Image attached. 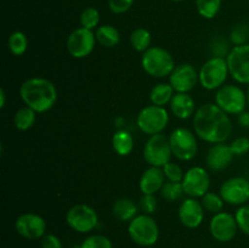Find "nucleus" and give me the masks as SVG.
I'll return each instance as SVG.
<instances>
[{
  "mask_svg": "<svg viewBox=\"0 0 249 248\" xmlns=\"http://www.w3.org/2000/svg\"><path fill=\"white\" fill-rule=\"evenodd\" d=\"M246 94H247V100H248V105H249V85H248V89H247V92H246Z\"/></svg>",
  "mask_w": 249,
  "mask_h": 248,
  "instance_id": "37998d69",
  "label": "nucleus"
},
{
  "mask_svg": "<svg viewBox=\"0 0 249 248\" xmlns=\"http://www.w3.org/2000/svg\"><path fill=\"white\" fill-rule=\"evenodd\" d=\"M172 155L169 138L162 133L151 135L143 148V158L151 167L163 168L170 162Z\"/></svg>",
  "mask_w": 249,
  "mask_h": 248,
  "instance_id": "423d86ee",
  "label": "nucleus"
},
{
  "mask_svg": "<svg viewBox=\"0 0 249 248\" xmlns=\"http://www.w3.org/2000/svg\"><path fill=\"white\" fill-rule=\"evenodd\" d=\"M15 229L27 240H39L46 233V223L38 214L24 213L16 219Z\"/></svg>",
  "mask_w": 249,
  "mask_h": 248,
  "instance_id": "dca6fc26",
  "label": "nucleus"
},
{
  "mask_svg": "<svg viewBox=\"0 0 249 248\" xmlns=\"http://www.w3.org/2000/svg\"><path fill=\"white\" fill-rule=\"evenodd\" d=\"M229 73L228 61L223 57H213L202 66L199 83L207 90L219 89L224 85Z\"/></svg>",
  "mask_w": 249,
  "mask_h": 248,
  "instance_id": "0eeeda50",
  "label": "nucleus"
},
{
  "mask_svg": "<svg viewBox=\"0 0 249 248\" xmlns=\"http://www.w3.org/2000/svg\"><path fill=\"white\" fill-rule=\"evenodd\" d=\"M238 123L245 128H249V112L243 111L242 113L238 114Z\"/></svg>",
  "mask_w": 249,
  "mask_h": 248,
  "instance_id": "a19ab883",
  "label": "nucleus"
},
{
  "mask_svg": "<svg viewBox=\"0 0 249 248\" xmlns=\"http://www.w3.org/2000/svg\"><path fill=\"white\" fill-rule=\"evenodd\" d=\"M220 196L232 206H243L249 199V181L245 177H231L220 187Z\"/></svg>",
  "mask_w": 249,
  "mask_h": 248,
  "instance_id": "2eb2a0df",
  "label": "nucleus"
},
{
  "mask_svg": "<svg viewBox=\"0 0 249 248\" xmlns=\"http://www.w3.org/2000/svg\"><path fill=\"white\" fill-rule=\"evenodd\" d=\"M173 1H182V0H173Z\"/></svg>",
  "mask_w": 249,
  "mask_h": 248,
  "instance_id": "c03bdc74",
  "label": "nucleus"
},
{
  "mask_svg": "<svg viewBox=\"0 0 249 248\" xmlns=\"http://www.w3.org/2000/svg\"><path fill=\"white\" fill-rule=\"evenodd\" d=\"M238 230L236 218L226 212H219L214 214L209 224V231L212 236L219 242H229L233 240Z\"/></svg>",
  "mask_w": 249,
  "mask_h": 248,
  "instance_id": "4468645a",
  "label": "nucleus"
},
{
  "mask_svg": "<svg viewBox=\"0 0 249 248\" xmlns=\"http://www.w3.org/2000/svg\"><path fill=\"white\" fill-rule=\"evenodd\" d=\"M9 49L15 56H21L26 53L27 46H28V39H27L26 34L22 32H14L10 35L9 41Z\"/></svg>",
  "mask_w": 249,
  "mask_h": 248,
  "instance_id": "c85d7f7f",
  "label": "nucleus"
},
{
  "mask_svg": "<svg viewBox=\"0 0 249 248\" xmlns=\"http://www.w3.org/2000/svg\"><path fill=\"white\" fill-rule=\"evenodd\" d=\"M233 157L235 155H233L230 145L214 143L207 153V165L209 169L214 170V172L224 170L231 164Z\"/></svg>",
  "mask_w": 249,
  "mask_h": 248,
  "instance_id": "6ab92c4d",
  "label": "nucleus"
},
{
  "mask_svg": "<svg viewBox=\"0 0 249 248\" xmlns=\"http://www.w3.org/2000/svg\"><path fill=\"white\" fill-rule=\"evenodd\" d=\"M96 43V35L87 28H77L67 39V50L75 58H84L91 53Z\"/></svg>",
  "mask_w": 249,
  "mask_h": 248,
  "instance_id": "f8f14e48",
  "label": "nucleus"
},
{
  "mask_svg": "<svg viewBox=\"0 0 249 248\" xmlns=\"http://www.w3.org/2000/svg\"><path fill=\"white\" fill-rule=\"evenodd\" d=\"M194 128L202 140L211 143H223L230 138L232 124L228 113L218 105L206 104L195 112Z\"/></svg>",
  "mask_w": 249,
  "mask_h": 248,
  "instance_id": "f257e3e1",
  "label": "nucleus"
},
{
  "mask_svg": "<svg viewBox=\"0 0 249 248\" xmlns=\"http://www.w3.org/2000/svg\"><path fill=\"white\" fill-rule=\"evenodd\" d=\"M226 61L231 77L237 83L249 85V44L235 46Z\"/></svg>",
  "mask_w": 249,
  "mask_h": 248,
  "instance_id": "9b49d317",
  "label": "nucleus"
},
{
  "mask_svg": "<svg viewBox=\"0 0 249 248\" xmlns=\"http://www.w3.org/2000/svg\"><path fill=\"white\" fill-rule=\"evenodd\" d=\"M68 226L80 233H87L94 230L99 223V215L92 207L88 204H75L66 215Z\"/></svg>",
  "mask_w": 249,
  "mask_h": 248,
  "instance_id": "1a4fd4ad",
  "label": "nucleus"
},
{
  "mask_svg": "<svg viewBox=\"0 0 249 248\" xmlns=\"http://www.w3.org/2000/svg\"><path fill=\"white\" fill-rule=\"evenodd\" d=\"M135 0H108V6L113 14H124L133 6Z\"/></svg>",
  "mask_w": 249,
  "mask_h": 248,
  "instance_id": "4c0bfd02",
  "label": "nucleus"
},
{
  "mask_svg": "<svg viewBox=\"0 0 249 248\" xmlns=\"http://www.w3.org/2000/svg\"><path fill=\"white\" fill-rule=\"evenodd\" d=\"M184 194L185 191L181 182H174L168 180V182H164L163 187L160 189V195H162V197L169 202L178 201L179 198H181V196Z\"/></svg>",
  "mask_w": 249,
  "mask_h": 248,
  "instance_id": "c756f323",
  "label": "nucleus"
},
{
  "mask_svg": "<svg viewBox=\"0 0 249 248\" xmlns=\"http://www.w3.org/2000/svg\"><path fill=\"white\" fill-rule=\"evenodd\" d=\"M163 172H164L165 177H167L169 181H174V182H182L185 177V173L184 170L181 169L179 164L177 163H167L164 167L162 168Z\"/></svg>",
  "mask_w": 249,
  "mask_h": 248,
  "instance_id": "72a5a7b5",
  "label": "nucleus"
},
{
  "mask_svg": "<svg viewBox=\"0 0 249 248\" xmlns=\"http://www.w3.org/2000/svg\"><path fill=\"white\" fill-rule=\"evenodd\" d=\"M215 104L229 114H240L248 104L247 94L237 85H223L215 95Z\"/></svg>",
  "mask_w": 249,
  "mask_h": 248,
  "instance_id": "6e6552de",
  "label": "nucleus"
},
{
  "mask_svg": "<svg viewBox=\"0 0 249 248\" xmlns=\"http://www.w3.org/2000/svg\"><path fill=\"white\" fill-rule=\"evenodd\" d=\"M224 199L220 195H216L214 192H207L203 197H202V206L206 209L207 212H211V213H219L221 212L224 207Z\"/></svg>",
  "mask_w": 249,
  "mask_h": 248,
  "instance_id": "7c9ffc66",
  "label": "nucleus"
},
{
  "mask_svg": "<svg viewBox=\"0 0 249 248\" xmlns=\"http://www.w3.org/2000/svg\"><path fill=\"white\" fill-rule=\"evenodd\" d=\"M141 65L145 72L155 78H164L172 74L175 68L172 53L160 46H151L142 55Z\"/></svg>",
  "mask_w": 249,
  "mask_h": 248,
  "instance_id": "7ed1b4c3",
  "label": "nucleus"
},
{
  "mask_svg": "<svg viewBox=\"0 0 249 248\" xmlns=\"http://www.w3.org/2000/svg\"><path fill=\"white\" fill-rule=\"evenodd\" d=\"M238 229L249 236V206H242L235 214Z\"/></svg>",
  "mask_w": 249,
  "mask_h": 248,
  "instance_id": "f704fd0d",
  "label": "nucleus"
},
{
  "mask_svg": "<svg viewBox=\"0 0 249 248\" xmlns=\"http://www.w3.org/2000/svg\"><path fill=\"white\" fill-rule=\"evenodd\" d=\"M140 209L143 214H153L157 209V199L155 195H143L140 199Z\"/></svg>",
  "mask_w": 249,
  "mask_h": 248,
  "instance_id": "e433bc0d",
  "label": "nucleus"
},
{
  "mask_svg": "<svg viewBox=\"0 0 249 248\" xmlns=\"http://www.w3.org/2000/svg\"><path fill=\"white\" fill-rule=\"evenodd\" d=\"M174 91L173 87L170 84H165V83H160L156 87L152 88L150 94V100L152 105L156 106L164 107L167 104H170L173 96H174Z\"/></svg>",
  "mask_w": 249,
  "mask_h": 248,
  "instance_id": "393cba45",
  "label": "nucleus"
},
{
  "mask_svg": "<svg viewBox=\"0 0 249 248\" xmlns=\"http://www.w3.org/2000/svg\"><path fill=\"white\" fill-rule=\"evenodd\" d=\"M230 147L235 156L246 155V153L249 152V139L246 138V136H241V138L235 139L230 143Z\"/></svg>",
  "mask_w": 249,
  "mask_h": 248,
  "instance_id": "c9c22d12",
  "label": "nucleus"
},
{
  "mask_svg": "<svg viewBox=\"0 0 249 248\" xmlns=\"http://www.w3.org/2000/svg\"><path fill=\"white\" fill-rule=\"evenodd\" d=\"M138 206L135 202L130 198H119L114 202L113 212L114 218L119 221H129L130 223L136 215H138Z\"/></svg>",
  "mask_w": 249,
  "mask_h": 248,
  "instance_id": "4be33fe9",
  "label": "nucleus"
},
{
  "mask_svg": "<svg viewBox=\"0 0 249 248\" xmlns=\"http://www.w3.org/2000/svg\"><path fill=\"white\" fill-rule=\"evenodd\" d=\"M195 100L187 92H177L170 101L173 114L180 119H187L195 113Z\"/></svg>",
  "mask_w": 249,
  "mask_h": 248,
  "instance_id": "412c9836",
  "label": "nucleus"
},
{
  "mask_svg": "<svg viewBox=\"0 0 249 248\" xmlns=\"http://www.w3.org/2000/svg\"><path fill=\"white\" fill-rule=\"evenodd\" d=\"M100 22V14L99 10L95 7H87L83 10L82 15H80V24L83 28H87L92 31L96 28L97 24Z\"/></svg>",
  "mask_w": 249,
  "mask_h": 248,
  "instance_id": "2f4dec72",
  "label": "nucleus"
},
{
  "mask_svg": "<svg viewBox=\"0 0 249 248\" xmlns=\"http://www.w3.org/2000/svg\"><path fill=\"white\" fill-rule=\"evenodd\" d=\"M199 80V73L190 63L177 66L169 77V84L177 92H189Z\"/></svg>",
  "mask_w": 249,
  "mask_h": 248,
  "instance_id": "f3484780",
  "label": "nucleus"
},
{
  "mask_svg": "<svg viewBox=\"0 0 249 248\" xmlns=\"http://www.w3.org/2000/svg\"><path fill=\"white\" fill-rule=\"evenodd\" d=\"M179 219L186 228H198L204 219V208L201 202L192 197L182 201L179 207Z\"/></svg>",
  "mask_w": 249,
  "mask_h": 248,
  "instance_id": "a211bd4d",
  "label": "nucleus"
},
{
  "mask_svg": "<svg viewBox=\"0 0 249 248\" xmlns=\"http://www.w3.org/2000/svg\"><path fill=\"white\" fill-rule=\"evenodd\" d=\"M128 232L131 240L136 245L142 246V247L156 245L160 237V229H158L157 223L148 214L136 215L129 223Z\"/></svg>",
  "mask_w": 249,
  "mask_h": 248,
  "instance_id": "20e7f679",
  "label": "nucleus"
},
{
  "mask_svg": "<svg viewBox=\"0 0 249 248\" xmlns=\"http://www.w3.org/2000/svg\"><path fill=\"white\" fill-rule=\"evenodd\" d=\"M36 112L34 109L27 106L19 108L14 117V124L16 129L24 131L32 128L36 123Z\"/></svg>",
  "mask_w": 249,
  "mask_h": 248,
  "instance_id": "a878e982",
  "label": "nucleus"
},
{
  "mask_svg": "<svg viewBox=\"0 0 249 248\" xmlns=\"http://www.w3.org/2000/svg\"><path fill=\"white\" fill-rule=\"evenodd\" d=\"M40 240L41 248H63L61 240L53 233H45Z\"/></svg>",
  "mask_w": 249,
  "mask_h": 248,
  "instance_id": "ea45409f",
  "label": "nucleus"
},
{
  "mask_svg": "<svg viewBox=\"0 0 249 248\" xmlns=\"http://www.w3.org/2000/svg\"><path fill=\"white\" fill-rule=\"evenodd\" d=\"M197 11L207 19L214 18L221 7V0H196Z\"/></svg>",
  "mask_w": 249,
  "mask_h": 248,
  "instance_id": "cd10ccee",
  "label": "nucleus"
},
{
  "mask_svg": "<svg viewBox=\"0 0 249 248\" xmlns=\"http://www.w3.org/2000/svg\"><path fill=\"white\" fill-rule=\"evenodd\" d=\"M249 32L246 26H238L235 31L231 33V39L236 45H243L246 44V40L249 38Z\"/></svg>",
  "mask_w": 249,
  "mask_h": 248,
  "instance_id": "58836bf2",
  "label": "nucleus"
},
{
  "mask_svg": "<svg viewBox=\"0 0 249 248\" xmlns=\"http://www.w3.org/2000/svg\"><path fill=\"white\" fill-rule=\"evenodd\" d=\"M5 106V91L4 89H0V107Z\"/></svg>",
  "mask_w": 249,
  "mask_h": 248,
  "instance_id": "79ce46f5",
  "label": "nucleus"
},
{
  "mask_svg": "<svg viewBox=\"0 0 249 248\" xmlns=\"http://www.w3.org/2000/svg\"><path fill=\"white\" fill-rule=\"evenodd\" d=\"M95 35H96L97 43L101 44L105 48H114L116 45H118L119 40H121V34H119L118 29L109 24L99 27Z\"/></svg>",
  "mask_w": 249,
  "mask_h": 248,
  "instance_id": "b1692460",
  "label": "nucleus"
},
{
  "mask_svg": "<svg viewBox=\"0 0 249 248\" xmlns=\"http://www.w3.org/2000/svg\"><path fill=\"white\" fill-rule=\"evenodd\" d=\"M131 46L139 53H145L151 48V34L145 28H136L130 35Z\"/></svg>",
  "mask_w": 249,
  "mask_h": 248,
  "instance_id": "bb28decb",
  "label": "nucleus"
},
{
  "mask_svg": "<svg viewBox=\"0 0 249 248\" xmlns=\"http://www.w3.org/2000/svg\"><path fill=\"white\" fill-rule=\"evenodd\" d=\"M19 95L26 106L38 113L53 108L57 100L55 85L45 78L38 77L24 80L19 88Z\"/></svg>",
  "mask_w": 249,
  "mask_h": 248,
  "instance_id": "f03ea898",
  "label": "nucleus"
},
{
  "mask_svg": "<svg viewBox=\"0 0 249 248\" xmlns=\"http://www.w3.org/2000/svg\"><path fill=\"white\" fill-rule=\"evenodd\" d=\"M80 248H113L111 240L104 235L88 236L80 245Z\"/></svg>",
  "mask_w": 249,
  "mask_h": 248,
  "instance_id": "473e14b6",
  "label": "nucleus"
},
{
  "mask_svg": "<svg viewBox=\"0 0 249 248\" xmlns=\"http://www.w3.org/2000/svg\"><path fill=\"white\" fill-rule=\"evenodd\" d=\"M172 152L178 159L191 160L197 153V140L195 134L186 128H178L169 136Z\"/></svg>",
  "mask_w": 249,
  "mask_h": 248,
  "instance_id": "9d476101",
  "label": "nucleus"
},
{
  "mask_svg": "<svg viewBox=\"0 0 249 248\" xmlns=\"http://www.w3.org/2000/svg\"><path fill=\"white\" fill-rule=\"evenodd\" d=\"M168 122H169V114L167 109L156 105H151L141 109L136 118L139 129L147 135L160 134L167 128Z\"/></svg>",
  "mask_w": 249,
  "mask_h": 248,
  "instance_id": "39448f33",
  "label": "nucleus"
},
{
  "mask_svg": "<svg viewBox=\"0 0 249 248\" xmlns=\"http://www.w3.org/2000/svg\"><path fill=\"white\" fill-rule=\"evenodd\" d=\"M112 146L119 156H128L134 148V139L129 131L118 130L112 136Z\"/></svg>",
  "mask_w": 249,
  "mask_h": 248,
  "instance_id": "5701e85b",
  "label": "nucleus"
},
{
  "mask_svg": "<svg viewBox=\"0 0 249 248\" xmlns=\"http://www.w3.org/2000/svg\"><path fill=\"white\" fill-rule=\"evenodd\" d=\"M182 187L187 196L192 198L203 197L211 186V177L202 167H192L185 173Z\"/></svg>",
  "mask_w": 249,
  "mask_h": 248,
  "instance_id": "ddd939ff",
  "label": "nucleus"
},
{
  "mask_svg": "<svg viewBox=\"0 0 249 248\" xmlns=\"http://www.w3.org/2000/svg\"><path fill=\"white\" fill-rule=\"evenodd\" d=\"M206 248H208V247H206Z\"/></svg>",
  "mask_w": 249,
  "mask_h": 248,
  "instance_id": "a18cd8bd",
  "label": "nucleus"
},
{
  "mask_svg": "<svg viewBox=\"0 0 249 248\" xmlns=\"http://www.w3.org/2000/svg\"><path fill=\"white\" fill-rule=\"evenodd\" d=\"M165 175L162 168L150 167L143 172L140 179V190L143 195H155L164 185Z\"/></svg>",
  "mask_w": 249,
  "mask_h": 248,
  "instance_id": "aec40b11",
  "label": "nucleus"
}]
</instances>
